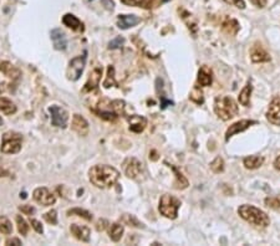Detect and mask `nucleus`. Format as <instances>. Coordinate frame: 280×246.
Returning <instances> with one entry per match:
<instances>
[{"instance_id":"a211bd4d","label":"nucleus","mask_w":280,"mask_h":246,"mask_svg":"<svg viewBox=\"0 0 280 246\" xmlns=\"http://www.w3.org/2000/svg\"><path fill=\"white\" fill-rule=\"evenodd\" d=\"M62 23H64V25L65 26L70 28L71 30H74V32H78V33L83 32V24L81 23L80 19H78L75 15H73V14H66V15H64V18H62Z\"/></svg>"},{"instance_id":"dca6fc26","label":"nucleus","mask_w":280,"mask_h":246,"mask_svg":"<svg viewBox=\"0 0 280 246\" xmlns=\"http://www.w3.org/2000/svg\"><path fill=\"white\" fill-rule=\"evenodd\" d=\"M0 72L4 73L6 77L11 78V80H18L21 76L20 70L9 61H0Z\"/></svg>"},{"instance_id":"ea45409f","label":"nucleus","mask_w":280,"mask_h":246,"mask_svg":"<svg viewBox=\"0 0 280 246\" xmlns=\"http://www.w3.org/2000/svg\"><path fill=\"white\" fill-rule=\"evenodd\" d=\"M106 228H109V223H107L106 220H104V219H100V220L97 221V224H96L97 230L104 231Z\"/></svg>"},{"instance_id":"e433bc0d","label":"nucleus","mask_w":280,"mask_h":246,"mask_svg":"<svg viewBox=\"0 0 280 246\" xmlns=\"http://www.w3.org/2000/svg\"><path fill=\"white\" fill-rule=\"evenodd\" d=\"M224 1L231 4V5L236 6V8L240 9V10L245 9V1H244V0H224Z\"/></svg>"},{"instance_id":"79ce46f5","label":"nucleus","mask_w":280,"mask_h":246,"mask_svg":"<svg viewBox=\"0 0 280 246\" xmlns=\"http://www.w3.org/2000/svg\"><path fill=\"white\" fill-rule=\"evenodd\" d=\"M124 4H128V5H142L145 4L146 0H122Z\"/></svg>"},{"instance_id":"423d86ee","label":"nucleus","mask_w":280,"mask_h":246,"mask_svg":"<svg viewBox=\"0 0 280 246\" xmlns=\"http://www.w3.org/2000/svg\"><path fill=\"white\" fill-rule=\"evenodd\" d=\"M86 64V56L85 55H80V56L74 57L73 60L69 64L68 71H66V75L68 78L71 81H78L80 78V76L82 75L83 69H85Z\"/></svg>"},{"instance_id":"1a4fd4ad","label":"nucleus","mask_w":280,"mask_h":246,"mask_svg":"<svg viewBox=\"0 0 280 246\" xmlns=\"http://www.w3.org/2000/svg\"><path fill=\"white\" fill-rule=\"evenodd\" d=\"M268 122H270L274 126H280V96H275L272 100L268 108L267 113H265Z\"/></svg>"},{"instance_id":"f03ea898","label":"nucleus","mask_w":280,"mask_h":246,"mask_svg":"<svg viewBox=\"0 0 280 246\" xmlns=\"http://www.w3.org/2000/svg\"><path fill=\"white\" fill-rule=\"evenodd\" d=\"M238 214L241 219L248 221L250 225L255 226V228L264 229L270 225V219L263 210L258 209L254 205L244 204L238 208Z\"/></svg>"},{"instance_id":"7ed1b4c3","label":"nucleus","mask_w":280,"mask_h":246,"mask_svg":"<svg viewBox=\"0 0 280 246\" xmlns=\"http://www.w3.org/2000/svg\"><path fill=\"white\" fill-rule=\"evenodd\" d=\"M214 112L222 121H229L238 114L239 108L237 102L232 97L223 95L215 97Z\"/></svg>"},{"instance_id":"0eeeda50","label":"nucleus","mask_w":280,"mask_h":246,"mask_svg":"<svg viewBox=\"0 0 280 246\" xmlns=\"http://www.w3.org/2000/svg\"><path fill=\"white\" fill-rule=\"evenodd\" d=\"M50 114H51V123L52 126L57 128H66L68 127L69 113L65 108L60 106H51L49 108Z\"/></svg>"},{"instance_id":"9b49d317","label":"nucleus","mask_w":280,"mask_h":246,"mask_svg":"<svg viewBox=\"0 0 280 246\" xmlns=\"http://www.w3.org/2000/svg\"><path fill=\"white\" fill-rule=\"evenodd\" d=\"M142 168V163L136 158H127L123 162L124 173L131 179H136L138 176H141Z\"/></svg>"},{"instance_id":"37998d69","label":"nucleus","mask_w":280,"mask_h":246,"mask_svg":"<svg viewBox=\"0 0 280 246\" xmlns=\"http://www.w3.org/2000/svg\"><path fill=\"white\" fill-rule=\"evenodd\" d=\"M5 245L20 246V245H23V244H21V241L19 240V239H16V238H11V239H8V240L5 241Z\"/></svg>"},{"instance_id":"09e8293b","label":"nucleus","mask_w":280,"mask_h":246,"mask_svg":"<svg viewBox=\"0 0 280 246\" xmlns=\"http://www.w3.org/2000/svg\"><path fill=\"white\" fill-rule=\"evenodd\" d=\"M4 83H0V94H1V92H4V91H5V87H4Z\"/></svg>"},{"instance_id":"c756f323","label":"nucleus","mask_w":280,"mask_h":246,"mask_svg":"<svg viewBox=\"0 0 280 246\" xmlns=\"http://www.w3.org/2000/svg\"><path fill=\"white\" fill-rule=\"evenodd\" d=\"M173 171H174V173H176V178H177L176 188L177 189H186V188L188 187V180H187V179L183 176V174L179 173L176 168H173Z\"/></svg>"},{"instance_id":"412c9836","label":"nucleus","mask_w":280,"mask_h":246,"mask_svg":"<svg viewBox=\"0 0 280 246\" xmlns=\"http://www.w3.org/2000/svg\"><path fill=\"white\" fill-rule=\"evenodd\" d=\"M18 111L15 104L6 97H0V112L5 116H11Z\"/></svg>"},{"instance_id":"ddd939ff","label":"nucleus","mask_w":280,"mask_h":246,"mask_svg":"<svg viewBox=\"0 0 280 246\" xmlns=\"http://www.w3.org/2000/svg\"><path fill=\"white\" fill-rule=\"evenodd\" d=\"M128 125H130V131L135 133H141L145 131L146 126H147V119L143 116H138V114H132V116L127 117Z\"/></svg>"},{"instance_id":"39448f33","label":"nucleus","mask_w":280,"mask_h":246,"mask_svg":"<svg viewBox=\"0 0 280 246\" xmlns=\"http://www.w3.org/2000/svg\"><path fill=\"white\" fill-rule=\"evenodd\" d=\"M181 207V200L174 198L173 195L164 194L160 199L159 210L164 218L167 219H176L178 215V209Z\"/></svg>"},{"instance_id":"4468645a","label":"nucleus","mask_w":280,"mask_h":246,"mask_svg":"<svg viewBox=\"0 0 280 246\" xmlns=\"http://www.w3.org/2000/svg\"><path fill=\"white\" fill-rule=\"evenodd\" d=\"M70 231L74 235V238L78 240L82 241V243H88L90 241L91 231L87 226L85 225H79V224H73L70 226Z\"/></svg>"},{"instance_id":"72a5a7b5","label":"nucleus","mask_w":280,"mask_h":246,"mask_svg":"<svg viewBox=\"0 0 280 246\" xmlns=\"http://www.w3.org/2000/svg\"><path fill=\"white\" fill-rule=\"evenodd\" d=\"M112 106V111L117 114L123 113V108H124V102L123 101H114L111 104Z\"/></svg>"},{"instance_id":"f704fd0d","label":"nucleus","mask_w":280,"mask_h":246,"mask_svg":"<svg viewBox=\"0 0 280 246\" xmlns=\"http://www.w3.org/2000/svg\"><path fill=\"white\" fill-rule=\"evenodd\" d=\"M265 204H267V207L273 208V209H280V199H278V198H267Z\"/></svg>"},{"instance_id":"58836bf2","label":"nucleus","mask_w":280,"mask_h":246,"mask_svg":"<svg viewBox=\"0 0 280 246\" xmlns=\"http://www.w3.org/2000/svg\"><path fill=\"white\" fill-rule=\"evenodd\" d=\"M114 72H115L114 68H111V66H110V68H109V75H107V76H109V77H107V80L104 82V86H105V87H106V88L110 87V80H111V85H112V83H115Z\"/></svg>"},{"instance_id":"c03bdc74","label":"nucleus","mask_w":280,"mask_h":246,"mask_svg":"<svg viewBox=\"0 0 280 246\" xmlns=\"http://www.w3.org/2000/svg\"><path fill=\"white\" fill-rule=\"evenodd\" d=\"M250 1H252L255 6H258V8H264L268 3V0H250Z\"/></svg>"},{"instance_id":"7c9ffc66","label":"nucleus","mask_w":280,"mask_h":246,"mask_svg":"<svg viewBox=\"0 0 280 246\" xmlns=\"http://www.w3.org/2000/svg\"><path fill=\"white\" fill-rule=\"evenodd\" d=\"M16 224H18V230L21 235H26L29 233V225L25 219L21 215H16Z\"/></svg>"},{"instance_id":"a18cd8bd","label":"nucleus","mask_w":280,"mask_h":246,"mask_svg":"<svg viewBox=\"0 0 280 246\" xmlns=\"http://www.w3.org/2000/svg\"><path fill=\"white\" fill-rule=\"evenodd\" d=\"M274 167H275V169H278V171H280V156H278L277 158H275V161H274Z\"/></svg>"},{"instance_id":"f8f14e48","label":"nucleus","mask_w":280,"mask_h":246,"mask_svg":"<svg viewBox=\"0 0 280 246\" xmlns=\"http://www.w3.org/2000/svg\"><path fill=\"white\" fill-rule=\"evenodd\" d=\"M71 128L78 133L79 136H85L88 135V131H90V127H88V122L83 118L82 116L80 114H74L73 116V122H71Z\"/></svg>"},{"instance_id":"4c0bfd02","label":"nucleus","mask_w":280,"mask_h":246,"mask_svg":"<svg viewBox=\"0 0 280 246\" xmlns=\"http://www.w3.org/2000/svg\"><path fill=\"white\" fill-rule=\"evenodd\" d=\"M30 224H31V226H33V228H34V230L37 231V233L42 234V231H44V229H42L41 223H40L39 220H37V219H31V220H30Z\"/></svg>"},{"instance_id":"b1692460","label":"nucleus","mask_w":280,"mask_h":246,"mask_svg":"<svg viewBox=\"0 0 280 246\" xmlns=\"http://www.w3.org/2000/svg\"><path fill=\"white\" fill-rule=\"evenodd\" d=\"M123 225L119 223H112L111 225H109V236L112 241L117 243V241L121 240L122 235H123Z\"/></svg>"},{"instance_id":"20e7f679","label":"nucleus","mask_w":280,"mask_h":246,"mask_svg":"<svg viewBox=\"0 0 280 246\" xmlns=\"http://www.w3.org/2000/svg\"><path fill=\"white\" fill-rule=\"evenodd\" d=\"M23 144V136L14 131H8L1 137L0 152L4 154H16L21 150Z\"/></svg>"},{"instance_id":"f257e3e1","label":"nucleus","mask_w":280,"mask_h":246,"mask_svg":"<svg viewBox=\"0 0 280 246\" xmlns=\"http://www.w3.org/2000/svg\"><path fill=\"white\" fill-rule=\"evenodd\" d=\"M88 178L96 188L107 189V188L114 187L117 183V180L120 179V172L107 164H97L90 169Z\"/></svg>"},{"instance_id":"de8ad7c7","label":"nucleus","mask_w":280,"mask_h":246,"mask_svg":"<svg viewBox=\"0 0 280 246\" xmlns=\"http://www.w3.org/2000/svg\"><path fill=\"white\" fill-rule=\"evenodd\" d=\"M167 105H173V102H172V101H163V104H162V108H166Z\"/></svg>"},{"instance_id":"cd10ccee","label":"nucleus","mask_w":280,"mask_h":246,"mask_svg":"<svg viewBox=\"0 0 280 246\" xmlns=\"http://www.w3.org/2000/svg\"><path fill=\"white\" fill-rule=\"evenodd\" d=\"M0 233L4 234V235H10L13 233L11 221L6 216H0Z\"/></svg>"},{"instance_id":"c85d7f7f","label":"nucleus","mask_w":280,"mask_h":246,"mask_svg":"<svg viewBox=\"0 0 280 246\" xmlns=\"http://www.w3.org/2000/svg\"><path fill=\"white\" fill-rule=\"evenodd\" d=\"M68 215H70V216L71 215H78V216H81V218H83L87 221L92 220V214H91L90 211H87V210L80 209V208H74V209H70L68 211Z\"/></svg>"},{"instance_id":"bb28decb","label":"nucleus","mask_w":280,"mask_h":246,"mask_svg":"<svg viewBox=\"0 0 280 246\" xmlns=\"http://www.w3.org/2000/svg\"><path fill=\"white\" fill-rule=\"evenodd\" d=\"M190 100L197 105H202L204 102V97H203V92L200 90V86H195L190 95Z\"/></svg>"},{"instance_id":"6ab92c4d","label":"nucleus","mask_w":280,"mask_h":246,"mask_svg":"<svg viewBox=\"0 0 280 246\" xmlns=\"http://www.w3.org/2000/svg\"><path fill=\"white\" fill-rule=\"evenodd\" d=\"M141 19L136 15H120L117 19V25L120 29H130L137 25Z\"/></svg>"},{"instance_id":"f3484780","label":"nucleus","mask_w":280,"mask_h":246,"mask_svg":"<svg viewBox=\"0 0 280 246\" xmlns=\"http://www.w3.org/2000/svg\"><path fill=\"white\" fill-rule=\"evenodd\" d=\"M51 40L54 47L56 50H65L68 46V40H66L65 33L60 29H54L51 32Z\"/></svg>"},{"instance_id":"6e6552de","label":"nucleus","mask_w":280,"mask_h":246,"mask_svg":"<svg viewBox=\"0 0 280 246\" xmlns=\"http://www.w3.org/2000/svg\"><path fill=\"white\" fill-rule=\"evenodd\" d=\"M33 198L37 203L44 205V207H50V205H54L56 202V197L54 195V193L50 192L47 188H37L33 193Z\"/></svg>"},{"instance_id":"9d476101","label":"nucleus","mask_w":280,"mask_h":246,"mask_svg":"<svg viewBox=\"0 0 280 246\" xmlns=\"http://www.w3.org/2000/svg\"><path fill=\"white\" fill-rule=\"evenodd\" d=\"M253 125H257V121H252V119H240V121L236 122V123H233V125L227 130L226 141L228 142L234 135H238V133L244 132V131H246Z\"/></svg>"},{"instance_id":"4be33fe9","label":"nucleus","mask_w":280,"mask_h":246,"mask_svg":"<svg viewBox=\"0 0 280 246\" xmlns=\"http://www.w3.org/2000/svg\"><path fill=\"white\" fill-rule=\"evenodd\" d=\"M264 163V157L249 156L243 159V164L246 169H258Z\"/></svg>"},{"instance_id":"5701e85b","label":"nucleus","mask_w":280,"mask_h":246,"mask_svg":"<svg viewBox=\"0 0 280 246\" xmlns=\"http://www.w3.org/2000/svg\"><path fill=\"white\" fill-rule=\"evenodd\" d=\"M198 85L200 86H210L212 85V71L207 68H202L198 71V77H197Z\"/></svg>"},{"instance_id":"a878e982","label":"nucleus","mask_w":280,"mask_h":246,"mask_svg":"<svg viewBox=\"0 0 280 246\" xmlns=\"http://www.w3.org/2000/svg\"><path fill=\"white\" fill-rule=\"evenodd\" d=\"M121 223L124 224V225H130V226H133V228H145V225H143L141 221L137 220V218H135L133 215H130V214H123L121 216Z\"/></svg>"},{"instance_id":"393cba45","label":"nucleus","mask_w":280,"mask_h":246,"mask_svg":"<svg viewBox=\"0 0 280 246\" xmlns=\"http://www.w3.org/2000/svg\"><path fill=\"white\" fill-rule=\"evenodd\" d=\"M252 91H253L252 83L246 82V85L244 86V88L240 91V94H239L238 96L239 102H240L243 106L248 107L249 104H250V95H252Z\"/></svg>"},{"instance_id":"c9c22d12","label":"nucleus","mask_w":280,"mask_h":246,"mask_svg":"<svg viewBox=\"0 0 280 246\" xmlns=\"http://www.w3.org/2000/svg\"><path fill=\"white\" fill-rule=\"evenodd\" d=\"M19 210H20V211L25 215H34L35 214V208L31 207V205H29V204L20 205V207H19Z\"/></svg>"},{"instance_id":"a19ab883","label":"nucleus","mask_w":280,"mask_h":246,"mask_svg":"<svg viewBox=\"0 0 280 246\" xmlns=\"http://www.w3.org/2000/svg\"><path fill=\"white\" fill-rule=\"evenodd\" d=\"M122 44H123V39H122V37H117L116 40L110 42V49H117V47L121 46Z\"/></svg>"},{"instance_id":"473e14b6","label":"nucleus","mask_w":280,"mask_h":246,"mask_svg":"<svg viewBox=\"0 0 280 246\" xmlns=\"http://www.w3.org/2000/svg\"><path fill=\"white\" fill-rule=\"evenodd\" d=\"M44 219L51 225H56L57 224V211L56 210H50V211L45 212L44 214Z\"/></svg>"},{"instance_id":"49530a36","label":"nucleus","mask_w":280,"mask_h":246,"mask_svg":"<svg viewBox=\"0 0 280 246\" xmlns=\"http://www.w3.org/2000/svg\"><path fill=\"white\" fill-rule=\"evenodd\" d=\"M9 176V172L5 171L3 167H0V178H1V176Z\"/></svg>"},{"instance_id":"aec40b11","label":"nucleus","mask_w":280,"mask_h":246,"mask_svg":"<svg viewBox=\"0 0 280 246\" xmlns=\"http://www.w3.org/2000/svg\"><path fill=\"white\" fill-rule=\"evenodd\" d=\"M101 75H102V69L97 68L91 72L90 77H88L87 83L85 85V91H92L99 86L100 80H101Z\"/></svg>"},{"instance_id":"8fccbe9b","label":"nucleus","mask_w":280,"mask_h":246,"mask_svg":"<svg viewBox=\"0 0 280 246\" xmlns=\"http://www.w3.org/2000/svg\"><path fill=\"white\" fill-rule=\"evenodd\" d=\"M3 123H4V121L1 119V117H0V126H3Z\"/></svg>"},{"instance_id":"2eb2a0df","label":"nucleus","mask_w":280,"mask_h":246,"mask_svg":"<svg viewBox=\"0 0 280 246\" xmlns=\"http://www.w3.org/2000/svg\"><path fill=\"white\" fill-rule=\"evenodd\" d=\"M250 59H252L253 63H269L270 56L267 51L262 47V45L255 44L252 47V51H250Z\"/></svg>"},{"instance_id":"2f4dec72","label":"nucleus","mask_w":280,"mask_h":246,"mask_svg":"<svg viewBox=\"0 0 280 246\" xmlns=\"http://www.w3.org/2000/svg\"><path fill=\"white\" fill-rule=\"evenodd\" d=\"M210 169H212L214 173H222L224 171V161L221 157H217L214 161L210 163Z\"/></svg>"}]
</instances>
